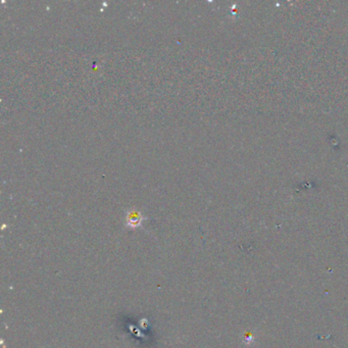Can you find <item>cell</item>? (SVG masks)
<instances>
[{
    "mask_svg": "<svg viewBox=\"0 0 348 348\" xmlns=\"http://www.w3.org/2000/svg\"><path fill=\"white\" fill-rule=\"evenodd\" d=\"M143 221V218L139 213H130L127 218V225L131 228H136L141 225Z\"/></svg>",
    "mask_w": 348,
    "mask_h": 348,
    "instance_id": "cell-1",
    "label": "cell"
}]
</instances>
